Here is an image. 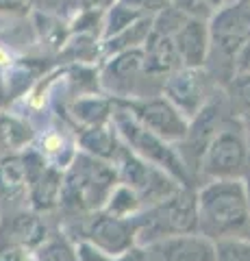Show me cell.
<instances>
[{
    "instance_id": "6da1fadb",
    "label": "cell",
    "mask_w": 250,
    "mask_h": 261,
    "mask_svg": "<svg viewBox=\"0 0 250 261\" xmlns=\"http://www.w3.org/2000/svg\"><path fill=\"white\" fill-rule=\"evenodd\" d=\"M198 233L209 240L244 238L248 228V198L244 181H205L196 187Z\"/></svg>"
},
{
    "instance_id": "7a4b0ae2",
    "label": "cell",
    "mask_w": 250,
    "mask_h": 261,
    "mask_svg": "<svg viewBox=\"0 0 250 261\" xmlns=\"http://www.w3.org/2000/svg\"><path fill=\"white\" fill-rule=\"evenodd\" d=\"M116 185L118 174L114 163L78 150L72 163L63 170L59 205L72 211H80V214L100 211Z\"/></svg>"
},
{
    "instance_id": "3957f363",
    "label": "cell",
    "mask_w": 250,
    "mask_h": 261,
    "mask_svg": "<svg viewBox=\"0 0 250 261\" xmlns=\"http://www.w3.org/2000/svg\"><path fill=\"white\" fill-rule=\"evenodd\" d=\"M111 124H114L120 142L131 152H135L140 159L148 161L150 166L168 172L172 178H176L183 187H196L191 172L185 166L179 148L174 144H168L155 133H150L148 128H144L137 122L131 111H128L122 102L114 100V113H111Z\"/></svg>"
},
{
    "instance_id": "277c9868",
    "label": "cell",
    "mask_w": 250,
    "mask_h": 261,
    "mask_svg": "<svg viewBox=\"0 0 250 261\" xmlns=\"http://www.w3.org/2000/svg\"><path fill=\"white\" fill-rule=\"evenodd\" d=\"M133 224L137 246H148L168 235L198 231L196 187H181L165 200L144 207L140 214L133 216Z\"/></svg>"
},
{
    "instance_id": "5b68a950",
    "label": "cell",
    "mask_w": 250,
    "mask_h": 261,
    "mask_svg": "<svg viewBox=\"0 0 250 261\" xmlns=\"http://www.w3.org/2000/svg\"><path fill=\"white\" fill-rule=\"evenodd\" d=\"M250 172V148L244 126L237 118H227L207 144L198 166L196 187L200 181H244Z\"/></svg>"
},
{
    "instance_id": "8992f818",
    "label": "cell",
    "mask_w": 250,
    "mask_h": 261,
    "mask_svg": "<svg viewBox=\"0 0 250 261\" xmlns=\"http://www.w3.org/2000/svg\"><path fill=\"white\" fill-rule=\"evenodd\" d=\"M209 61H220V74L215 76V85L224 83L233 76V59L239 48L250 39V5L244 0H227L211 18H209Z\"/></svg>"
},
{
    "instance_id": "52a82bcc",
    "label": "cell",
    "mask_w": 250,
    "mask_h": 261,
    "mask_svg": "<svg viewBox=\"0 0 250 261\" xmlns=\"http://www.w3.org/2000/svg\"><path fill=\"white\" fill-rule=\"evenodd\" d=\"M152 81L144 74V53L142 48L104 57L98 68L100 92L114 100H137L142 98V83Z\"/></svg>"
},
{
    "instance_id": "ba28073f",
    "label": "cell",
    "mask_w": 250,
    "mask_h": 261,
    "mask_svg": "<svg viewBox=\"0 0 250 261\" xmlns=\"http://www.w3.org/2000/svg\"><path fill=\"white\" fill-rule=\"evenodd\" d=\"M118 102H122L144 128H148L150 133H155L168 144L179 146L185 140V135H187L189 120L161 94L137 98V100H118Z\"/></svg>"
},
{
    "instance_id": "9c48e42d",
    "label": "cell",
    "mask_w": 250,
    "mask_h": 261,
    "mask_svg": "<svg viewBox=\"0 0 250 261\" xmlns=\"http://www.w3.org/2000/svg\"><path fill=\"white\" fill-rule=\"evenodd\" d=\"M217 89L205 68H176L161 83V96L168 98L187 120L205 107V102Z\"/></svg>"
},
{
    "instance_id": "30bf717a",
    "label": "cell",
    "mask_w": 250,
    "mask_h": 261,
    "mask_svg": "<svg viewBox=\"0 0 250 261\" xmlns=\"http://www.w3.org/2000/svg\"><path fill=\"white\" fill-rule=\"evenodd\" d=\"M80 240L90 242L109 257H118L137 246L133 218H116L104 211H92L80 222Z\"/></svg>"
},
{
    "instance_id": "8fae6325",
    "label": "cell",
    "mask_w": 250,
    "mask_h": 261,
    "mask_svg": "<svg viewBox=\"0 0 250 261\" xmlns=\"http://www.w3.org/2000/svg\"><path fill=\"white\" fill-rule=\"evenodd\" d=\"M142 248L150 261H215V242L198 231L168 235Z\"/></svg>"
},
{
    "instance_id": "7c38bea8",
    "label": "cell",
    "mask_w": 250,
    "mask_h": 261,
    "mask_svg": "<svg viewBox=\"0 0 250 261\" xmlns=\"http://www.w3.org/2000/svg\"><path fill=\"white\" fill-rule=\"evenodd\" d=\"M174 50L185 68H205L209 59V24L207 20L187 18L172 37Z\"/></svg>"
},
{
    "instance_id": "4fadbf2b",
    "label": "cell",
    "mask_w": 250,
    "mask_h": 261,
    "mask_svg": "<svg viewBox=\"0 0 250 261\" xmlns=\"http://www.w3.org/2000/svg\"><path fill=\"white\" fill-rule=\"evenodd\" d=\"M48 238V228L37 211H18L0 226V240L24 246L29 250L39 248Z\"/></svg>"
},
{
    "instance_id": "5bb4252c",
    "label": "cell",
    "mask_w": 250,
    "mask_h": 261,
    "mask_svg": "<svg viewBox=\"0 0 250 261\" xmlns=\"http://www.w3.org/2000/svg\"><path fill=\"white\" fill-rule=\"evenodd\" d=\"M142 53H144V74L152 81H161L163 83V79L168 74H172L176 68H181L172 37H165L150 31V37L142 46Z\"/></svg>"
},
{
    "instance_id": "9a60e30c",
    "label": "cell",
    "mask_w": 250,
    "mask_h": 261,
    "mask_svg": "<svg viewBox=\"0 0 250 261\" xmlns=\"http://www.w3.org/2000/svg\"><path fill=\"white\" fill-rule=\"evenodd\" d=\"M114 113V98L104 94H83L68 105V118L74 122L76 130L109 124Z\"/></svg>"
},
{
    "instance_id": "2e32d148",
    "label": "cell",
    "mask_w": 250,
    "mask_h": 261,
    "mask_svg": "<svg viewBox=\"0 0 250 261\" xmlns=\"http://www.w3.org/2000/svg\"><path fill=\"white\" fill-rule=\"evenodd\" d=\"M61 183H63V170L54 168V166H48V163L35 176H31L26 194H29V200H31L33 211L42 214V211H50L54 207H59Z\"/></svg>"
},
{
    "instance_id": "e0dca14e",
    "label": "cell",
    "mask_w": 250,
    "mask_h": 261,
    "mask_svg": "<svg viewBox=\"0 0 250 261\" xmlns=\"http://www.w3.org/2000/svg\"><path fill=\"white\" fill-rule=\"evenodd\" d=\"M76 146L80 148V152H87L96 159L114 161L118 150H120V146H122V142H120L114 124L109 122V124L76 130Z\"/></svg>"
},
{
    "instance_id": "ac0fdd59",
    "label": "cell",
    "mask_w": 250,
    "mask_h": 261,
    "mask_svg": "<svg viewBox=\"0 0 250 261\" xmlns=\"http://www.w3.org/2000/svg\"><path fill=\"white\" fill-rule=\"evenodd\" d=\"M35 150L46 159L48 166L66 170L72 163V159H74V154L78 152V146L76 140H72L68 135V128L57 126V128H48L46 133L39 135Z\"/></svg>"
},
{
    "instance_id": "d6986e66",
    "label": "cell",
    "mask_w": 250,
    "mask_h": 261,
    "mask_svg": "<svg viewBox=\"0 0 250 261\" xmlns=\"http://www.w3.org/2000/svg\"><path fill=\"white\" fill-rule=\"evenodd\" d=\"M152 31V18H140L133 24H128L122 31H118L116 35L104 37L102 39V59L118 53H126V50H135L146 44V39L150 37Z\"/></svg>"
},
{
    "instance_id": "ffe728a7",
    "label": "cell",
    "mask_w": 250,
    "mask_h": 261,
    "mask_svg": "<svg viewBox=\"0 0 250 261\" xmlns=\"http://www.w3.org/2000/svg\"><path fill=\"white\" fill-rule=\"evenodd\" d=\"M29 176L22 152H9L0 159V198L13 200L26 194Z\"/></svg>"
},
{
    "instance_id": "44dd1931",
    "label": "cell",
    "mask_w": 250,
    "mask_h": 261,
    "mask_svg": "<svg viewBox=\"0 0 250 261\" xmlns=\"http://www.w3.org/2000/svg\"><path fill=\"white\" fill-rule=\"evenodd\" d=\"M35 142V128L20 116L5 113L0 116V146L9 152H20Z\"/></svg>"
},
{
    "instance_id": "7402d4cb",
    "label": "cell",
    "mask_w": 250,
    "mask_h": 261,
    "mask_svg": "<svg viewBox=\"0 0 250 261\" xmlns=\"http://www.w3.org/2000/svg\"><path fill=\"white\" fill-rule=\"evenodd\" d=\"M222 92L233 118L244 120L250 116V74L233 72V76L224 83Z\"/></svg>"
},
{
    "instance_id": "603a6c76",
    "label": "cell",
    "mask_w": 250,
    "mask_h": 261,
    "mask_svg": "<svg viewBox=\"0 0 250 261\" xmlns=\"http://www.w3.org/2000/svg\"><path fill=\"white\" fill-rule=\"evenodd\" d=\"M142 200L140 196H137L135 190H131L128 185L124 183H118L114 190H111L109 198L104 200V205L100 211L109 216H116V218H133L142 211Z\"/></svg>"
},
{
    "instance_id": "cb8c5ba5",
    "label": "cell",
    "mask_w": 250,
    "mask_h": 261,
    "mask_svg": "<svg viewBox=\"0 0 250 261\" xmlns=\"http://www.w3.org/2000/svg\"><path fill=\"white\" fill-rule=\"evenodd\" d=\"M37 250V255L33 252V257L37 261H76V252H74V246H70V242L66 238H52L42 244Z\"/></svg>"
},
{
    "instance_id": "d4e9b609",
    "label": "cell",
    "mask_w": 250,
    "mask_h": 261,
    "mask_svg": "<svg viewBox=\"0 0 250 261\" xmlns=\"http://www.w3.org/2000/svg\"><path fill=\"white\" fill-rule=\"evenodd\" d=\"M215 261H250V240L246 238L217 240Z\"/></svg>"
},
{
    "instance_id": "484cf974",
    "label": "cell",
    "mask_w": 250,
    "mask_h": 261,
    "mask_svg": "<svg viewBox=\"0 0 250 261\" xmlns=\"http://www.w3.org/2000/svg\"><path fill=\"white\" fill-rule=\"evenodd\" d=\"M170 3L181 9L187 18H198V20H207L227 3V0H170Z\"/></svg>"
},
{
    "instance_id": "4316f807",
    "label": "cell",
    "mask_w": 250,
    "mask_h": 261,
    "mask_svg": "<svg viewBox=\"0 0 250 261\" xmlns=\"http://www.w3.org/2000/svg\"><path fill=\"white\" fill-rule=\"evenodd\" d=\"M116 3L126 7L128 11H133L137 18H152V15H157L161 9H165V7L170 5V0H116Z\"/></svg>"
},
{
    "instance_id": "83f0119b",
    "label": "cell",
    "mask_w": 250,
    "mask_h": 261,
    "mask_svg": "<svg viewBox=\"0 0 250 261\" xmlns=\"http://www.w3.org/2000/svg\"><path fill=\"white\" fill-rule=\"evenodd\" d=\"M0 261H35L33 250L0 240Z\"/></svg>"
},
{
    "instance_id": "f1b7e54d",
    "label": "cell",
    "mask_w": 250,
    "mask_h": 261,
    "mask_svg": "<svg viewBox=\"0 0 250 261\" xmlns=\"http://www.w3.org/2000/svg\"><path fill=\"white\" fill-rule=\"evenodd\" d=\"M233 72H244L250 74V39L239 48V53L233 59Z\"/></svg>"
},
{
    "instance_id": "f546056e",
    "label": "cell",
    "mask_w": 250,
    "mask_h": 261,
    "mask_svg": "<svg viewBox=\"0 0 250 261\" xmlns=\"http://www.w3.org/2000/svg\"><path fill=\"white\" fill-rule=\"evenodd\" d=\"M0 11L13 13V15H26L31 7L26 0H0Z\"/></svg>"
},
{
    "instance_id": "4dcf8cb0",
    "label": "cell",
    "mask_w": 250,
    "mask_h": 261,
    "mask_svg": "<svg viewBox=\"0 0 250 261\" xmlns=\"http://www.w3.org/2000/svg\"><path fill=\"white\" fill-rule=\"evenodd\" d=\"M31 9H37L42 13H57L63 7V0H26Z\"/></svg>"
},
{
    "instance_id": "1f68e13d",
    "label": "cell",
    "mask_w": 250,
    "mask_h": 261,
    "mask_svg": "<svg viewBox=\"0 0 250 261\" xmlns=\"http://www.w3.org/2000/svg\"><path fill=\"white\" fill-rule=\"evenodd\" d=\"M76 11L83 9H104V0H74Z\"/></svg>"
},
{
    "instance_id": "d6a6232c",
    "label": "cell",
    "mask_w": 250,
    "mask_h": 261,
    "mask_svg": "<svg viewBox=\"0 0 250 261\" xmlns=\"http://www.w3.org/2000/svg\"><path fill=\"white\" fill-rule=\"evenodd\" d=\"M7 105H9V89H7V81L0 72V109L7 107Z\"/></svg>"
},
{
    "instance_id": "836d02e7",
    "label": "cell",
    "mask_w": 250,
    "mask_h": 261,
    "mask_svg": "<svg viewBox=\"0 0 250 261\" xmlns=\"http://www.w3.org/2000/svg\"><path fill=\"white\" fill-rule=\"evenodd\" d=\"M13 61H11V57H9V53L5 50L3 46H0V68H7V65H11Z\"/></svg>"
},
{
    "instance_id": "e575fe53",
    "label": "cell",
    "mask_w": 250,
    "mask_h": 261,
    "mask_svg": "<svg viewBox=\"0 0 250 261\" xmlns=\"http://www.w3.org/2000/svg\"><path fill=\"white\" fill-rule=\"evenodd\" d=\"M241 126H244V135H246V144H248V148H250V116L241 120Z\"/></svg>"
},
{
    "instance_id": "d590c367",
    "label": "cell",
    "mask_w": 250,
    "mask_h": 261,
    "mask_svg": "<svg viewBox=\"0 0 250 261\" xmlns=\"http://www.w3.org/2000/svg\"><path fill=\"white\" fill-rule=\"evenodd\" d=\"M111 3H116V0H104V7H109Z\"/></svg>"
},
{
    "instance_id": "8d00e7d4",
    "label": "cell",
    "mask_w": 250,
    "mask_h": 261,
    "mask_svg": "<svg viewBox=\"0 0 250 261\" xmlns=\"http://www.w3.org/2000/svg\"><path fill=\"white\" fill-rule=\"evenodd\" d=\"M244 3H248V5H250V0H244Z\"/></svg>"
}]
</instances>
